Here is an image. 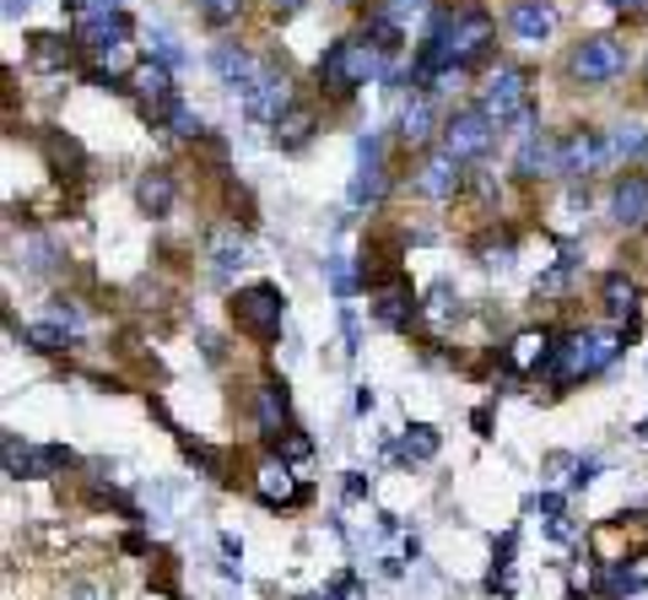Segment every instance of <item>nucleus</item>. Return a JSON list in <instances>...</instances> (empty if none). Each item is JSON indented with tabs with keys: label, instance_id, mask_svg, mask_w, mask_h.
<instances>
[{
	"label": "nucleus",
	"instance_id": "c756f323",
	"mask_svg": "<svg viewBox=\"0 0 648 600\" xmlns=\"http://www.w3.org/2000/svg\"><path fill=\"white\" fill-rule=\"evenodd\" d=\"M70 5H76L81 22H92V16H114V11H120V0H70Z\"/></svg>",
	"mask_w": 648,
	"mask_h": 600
},
{
	"label": "nucleus",
	"instance_id": "9b49d317",
	"mask_svg": "<svg viewBox=\"0 0 648 600\" xmlns=\"http://www.w3.org/2000/svg\"><path fill=\"white\" fill-rule=\"evenodd\" d=\"M76 33H81V49H87V55H114V49H125L130 44L135 27H130L125 11H114V16H92V22H81Z\"/></svg>",
	"mask_w": 648,
	"mask_h": 600
},
{
	"label": "nucleus",
	"instance_id": "bb28decb",
	"mask_svg": "<svg viewBox=\"0 0 648 600\" xmlns=\"http://www.w3.org/2000/svg\"><path fill=\"white\" fill-rule=\"evenodd\" d=\"M400 449H405L411 460H433V455H438V433L416 422V427H405V444H400Z\"/></svg>",
	"mask_w": 648,
	"mask_h": 600
},
{
	"label": "nucleus",
	"instance_id": "4be33fe9",
	"mask_svg": "<svg viewBox=\"0 0 648 600\" xmlns=\"http://www.w3.org/2000/svg\"><path fill=\"white\" fill-rule=\"evenodd\" d=\"M249 260V244H244V233H233V227H216L211 233V266L216 276H233V270Z\"/></svg>",
	"mask_w": 648,
	"mask_h": 600
},
{
	"label": "nucleus",
	"instance_id": "6ab92c4d",
	"mask_svg": "<svg viewBox=\"0 0 648 600\" xmlns=\"http://www.w3.org/2000/svg\"><path fill=\"white\" fill-rule=\"evenodd\" d=\"M644 585H648V552H638L633 563H622L616 574H605V579H600V596L622 600V596H638Z\"/></svg>",
	"mask_w": 648,
	"mask_h": 600
},
{
	"label": "nucleus",
	"instance_id": "dca6fc26",
	"mask_svg": "<svg viewBox=\"0 0 648 600\" xmlns=\"http://www.w3.org/2000/svg\"><path fill=\"white\" fill-rule=\"evenodd\" d=\"M255 487H259L265 503H303V498H309V487H298V481L287 476V460H281V466L265 460V466L255 470Z\"/></svg>",
	"mask_w": 648,
	"mask_h": 600
},
{
	"label": "nucleus",
	"instance_id": "f704fd0d",
	"mask_svg": "<svg viewBox=\"0 0 648 600\" xmlns=\"http://www.w3.org/2000/svg\"><path fill=\"white\" fill-rule=\"evenodd\" d=\"M611 11H627V16H644L648 11V0H605Z\"/></svg>",
	"mask_w": 648,
	"mask_h": 600
},
{
	"label": "nucleus",
	"instance_id": "2eb2a0df",
	"mask_svg": "<svg viewBox=\"0 0 648 600\" xmlns=\"http://www.w3.org/2000/svg\"><path fill=\"white\" fill-rule=\"evenodd\" d=\"M135 205H141L146 216H168V211H174V174H168V168L141 174V179H135Z\"/></svg>",
	"mask_w": 648,
	"mask_h": 600
},
{
	"label": "nucleus",
	"instance_id": "b1692460",
	"mask_svg": "<svg viewBox=\"0 0 648 600\" xmlns=\"http://www.w3.org/2000/svg\"><path fill=\"white\" fill-rule=\"evenodd\" d=\"M433 120H438V114H433V103H427V98L405 103V114H400V141H405V146H422V141L433 135Z\"/></svg>",
	"mask_w": 648,
	"mask_h": 600
},
{
	"label": "nucleus",
	"instance_id": "9d476101",
	"mask_svg": "<svg viewBox=\"0 0 648 600\" xmlns=\"http://www.w3.org/2000/svg\"><path fill=\"white\" fill-rule=\"evenodd\" d=\"M379 196H384V141L362 135L357 141V174H351V205H368Z\"/></svg>",
	"mask_w": 648,
	"mask_h": 600
},
{
	"label": "nucleus",
	"instance_id": "4468645a",
	"mask_svg": "<svg viewBox=\"0 0 648 600\" xmlns=\"http://www.w3.org/2000/svg\"><path fill=\"white\" fill-rule=\"evenodd\" d=\"M644 152H648V125L644 120H622V125L605 131V168L633 163V157H644Z\"/></svg>",
	"mask_w": 648,
	"mask_h": 600
},
{
	"label": "nucleus",
	"instance_id": "f8f14e48",
	"mask_svg": "<svg viewBox=\"0 0 648 600\" xmlns=\"http://www.w3.org/2000/svg\"><path fill=\"white\" fill-rule=\"evenodd\" d=\"M594 168H605V135H594V131H568L562 135V174H594Z\"/></svg>",
	"mask_w": 648,
	"mask_h": 600
},
{
	"label": "nucleus",
	"instance_id": "5701e85b",
	"mask_svg": "<svg viewBox=\"0 0 648 600\" xmlns=\"http://www.w3.org/2000/svg\"><path fill=\"white\" fill-rule=\"evenodd\" d=\"M551 352H557V341L546 331H524L514 341V368H524V374L535 368V374H540V363H551Z\"/></svg>",
	"mask_w": 648,
	"mask_h": 600
},
{
	"label": "nucleus",
	"instance_id": "ddd939ff",
	"mask_svg": "<svg viewBox=\"0 0 648 600\" xmlns=\"http://www.w3.org/2000/svg\"><path fill=\"white\" fill-rule=\"evenodd\" d=\"M611 216H616L622 227H644V222H648V179H638V174H622V179H616V190H611Z\"/></svg>",
	"mask_w": 648,
	"mask_h": 600
},
{
	"label": "nucleus",
	"instance_id": "72a5a7b5",
	"mask_svg": "<svg viewBox=\"0 0 648 600\" xmlns=\"http://www.w3.org/2000/svg\"><path fill=\"white\" fill-rule=\"evenodd\" d=\"M600 476V460H579V470H573V487H589Z\"/></svg>",
	"mask_w": 648,
	"mask_h": 600
},
{
	"label": "nucleus",
	"instance_id": "c85d7f7f",
	"mask_svg": "<svg viewBox=\"0 0 648 600\" xmlns=\"http://www.w3.org/2000/svg\"><path fill=\"white\" fill-rule=\"evenodd\" d=\"M27 341H33L38 352H60V346H70V331H65V325H33Z\"/></svg>",
	"mask_w": 648,
	"mask_h": 600
},
{
	"label": "nucleus",
	"instance_id": "a19ab883",
	"mask_svg": "<svg viewBox=\"0 0 648 600\" xmlns=\"http://www.w3.org/2000/svg\"><path fill=\"white\" fill-rule=\"evenodd\" d=\"M644 70H648V66H644Z\"/></svg>",
	"mask_w": 648,
	"mask_h": 600
},
{
	"label": "nucleus",
	"instance_id": "c9c22d12",
	"mask_svg": "<svg viewBox=\"0 0 648 600\" xmlns=\"http://www.w3.org/2000/svg\"><path fill=\"white\" fill-rule=\"evenodd\" d=\"M540 514L557 520V514H562V492H546V498H540Z\"/></svg>",
	"mask_w": 648,
	"mask_h": 600
},
{
	"label": "nucleus",
	"instance_id": "6e6552de",
	"mask_svg": "<svg viewBox=\"0 0 648 600\" xmlns=\"http://www.w3.org/2000/svg\"><path fill=\"white\" fill-rule=\"evenodd\" d=\"M514 168H518V179H557L562 174V141L546 131H529L518 141Z\"/></svg>",
	"mask_w": 648,
	"mask_h": 600
},
{
	"label": "nucleus",
	"instance_id": "1a4fd4ad",
	"mask_svg": "<svg viewBox=\"0 0 648 600\" xmlns=\"http://www.w3.org/2000/svg\"><path fill=\"white\" fill-rule=\"evenodd\" d=\"M416 190L427 200H454L465 190V163L449 157V152H427L422 168H416Z\"/></svg>",
	"mask_w": 648,
	"mask_h": 600
},
{
	"label": "nucleus",
	"instance_id": "4c0bfd02",
	"mask_svg": "<svg viewBox=\"0 0 648 600\" xmlns=\"http://www.w3.org/2000/svg\"><path fill=\"white\" fill-rule=\"evenodd\" d=\"M70 600H92V590H87V585H76V590H70Z\"/></svg>",
	"mask_w": 648,
	"mask_h": 600
},
{
	"label": "nucleus",
	"instance_id": "58836bf2",
	"mask_svg": "<svg viewBox=\"0 0 648 600\" xmlns=\"http://www.w3.org/2000/svg\"><path fill=\"white\" fill-rule=\"evenodd\" d=\"M309 600H320V596H309ZM324 600H329V596H324Z\"/></svg>",
	"mask_w": 648,
	"mask_h": 600
},
{
	"label": "nucleus",
	"instance_id": "ea45409f",
	"mask_svg": "<svg viewBox=\"0 0 648 600\" xmlns=\"http://www.w3.org/2000/svg\"><path fill=\"white\" fill-rule=\"evenodd\" d=\"M568 600H579V596H568Z\"/></svg>",
	"mask_w": 648,
	"mask_h": 600
},
{
	"label": "nucleus",
	"instance_id": "473e14b6",
	"mask_svg": "<svg viewBox=\"0 0 648 600\" xmlns=\"http://www.w3.org/2000/svg\"><path fill=\"white\" fill-rule=\"evenodd\" d=\"M152 49H157V60H163V66H179V60H185V55H179V44H174L168 33H152Z\"/></svg>",
	"mask_w": 648,
	"mask_h": 600
},
{
	"label": "nucleus",
	"instance_id": "39448f33",
	"mask_svg": "<svg viewBox=\"0 0 648 600\" xmlns=\"http://www.w3.org/2000/svg\"><path fill=\"white\" fill-rule=\"evenodd\" d=\"M568 70H573V81H583V87H605V81H616L627 70V44L611 38V33H594V38H583L579 49H573Z\"/></svg>",
	"mask_w": 648,
	"mask_h": 600
},
{
	"label": "nucleus",
	"instance_id": "a211bd4d",
	"mask_svg": "<svg viewBox=\"0 0 648 600\" xmlns=\"http://www.w3.org/2000/svg\"><path fill=\"white\" fill-rule=\"evenodd\" d=\"M509 33H514L518 44H540L551 33V11L540 0H518L514 11H509Z\"/></svg>",
	"mask_w": 648,
	"mask_h": 600
},
{
	"label": "nucleus",
	"instance_id": "aec40b11",
	"mask_svg": "<svg viewBox=\"0 0 648 600\" xmlns=\"http://www.w3.org/2000/svg\"><path fill=\"white\" fill-rule=\"evenodd\" d=\"M600 292H605V314H611L616 325H633V320H638V287H633L622 270H616V276H605V287H600Z\"/></svg>",
	"mask_w": 648,
	"mask_h": 600
},
{
	"label": "nucleus",
	"instance_id": "0eeeda50",
	"mask_svg": "<svg viewBox=\"0 0 648 600\" xmlns=\"http://www.w3.org/2000/svg\"><path fill=\"white\" fill-rule=\"evenodd\" d=\"M481 109L498 120V125H509V120H518L524 109H529V76L518 66H503L487 87H481Z\"/></svg>",
	"mask_w": 648,
	"mask_h": 600
},
{
	"label": "nucleus",
	"instance_id": "f257e3e1",
	"mask_svg": "<svg viewBox=\"0 0 648 600\" xmlns=\"http://www.w3.org/2000/svg\"><path fill=\"white\" fill-rule=\"evenodd\" d=\"M616 352H622V335L616 331H573V335L557 341V352H551L546 368H551L562 385H579V379H589V374L611 368Z\"/></svg>",
	"mask_w": 648,
	"mask_h": 600
},
{
	"label": "nucleus",
	"instance_id": "2f4dec72",
	"mask_svg": "<svg viewBox=\"0 0 648 600\" xmlns=\"http://www.w3.org/2000/svg\"><path fill=\"white\" fill-rule=\"evenodd\" d=\"M168 125H174V135H200V114H190V109L179 103V109L168 114Z\"/></svg>",
	"mask_w": 648,
	"mask_h": 600
},
{
	"label": "nucleus",
	"instance_id": "cd10ccee",
	"mask_svg": "<svg viewBox=\"0 0 648 600\" xmlns=\"http://www.w3.org/2000/svg\"><path fill=\"white\" fill-rule=\"evenodd\" d=\"M244 11V0H200V22L205 27H233Z\"/></svg>",
	"mask_w": 648,
	"mask_h": 600
},
{
	"label": "nucleus",
	"instance_id": "7c9ffc66",
	"mask_svg": "<svg viewBox=\"0 0 648 600\" xmlns=\"http://www.w3.org/2000/svg\"><path fill=\"white\" fill-rule=\"evenodd\" d=\"M411 11H422V0H379V16H389V22H405Z\"/></svg>",
	"mask_w": 648,
	"mask_h": 600
},
{
	"label": "nucleus",
	"instance_id": "f03ea898",
	"mask_svg": "<svg viewBox=\"0 0 648 600\" xmlns=\"http://www.w3.org/2000/svg\"><path fill=\"white\" fill-rule=\"evenodd\" d=\"M373 76H379V49H373L362 33H357V38H335L320 55V87H329L335 98L357 92V87L373 81Z\"/></svg>",
	"mask_w": 648,
	"mask_h": 600
},
{
	"label": "nucleus",
	"instance_id": "412c9836",
	"mask_svg": "<svg viewBox=\"0 0 648 600\" xmlns=\"http://www.w3.org/2000/svg\"><path fill=\"white\" fill-rule=\"evenodd\" d=\"M314 109H303V103H292L287 114H281V125H276V141H281V152H303L309 141H314Z\"/></svg>",
	"mask_w": 648,
	"mask_h": 600
},
{
	"label": "nucleus",
	"instance_id": "a878e982",
	"mask_svg": "<svg viewBox=\"0 0 648 600\" xmlns=\"http://www.w3.org/2000/svg\"><path fill=\"white\" fill-rule=\"evenodd\" d=\"M411 309H416V303H411V292H405V287H394V292H384V298L373 303V314H379L384 325H405V320H411Z\"/></svg>",
	"mask_w": 648,
	"mask_h": 600
},
{
	"label": "nucleus",
	"instance_id": "f3484780",
	"mask_svg": "<svg viewBox=\"0 0 648 600\" xmlns=\"http://www.w3.org/2000/svg\"><path fill=\"white\" fill-rule=\"evenodd\" d=\"M211 70H216L227 87H238V92H244V87L255 81L259 66H255V55H249V49H238V44H216V49H211Z\"/></svg>",
	"mask_w": 648,
	"mask_h": 600
},
{
	"label": "nucleus",
	"instance_id": "7ed1b4c3",
	"mask_svg": "<svg viewBox=\"0 0 648 600\" xmlns=\"http://www.w3.org/2000/svg\"><path fill=\"white\" fill-rule=\"evenodd\" d=\"M492 141H498V120H492L481 103H465V109H454L449 120H444V152H449V157H459V163L487 157V152H492Z\"/></svg>",
	"mask_w": 648,
	"mask_h": 600
},
{
	"label": "nucleus",
	"instance_id": "393cba45",
	"mask_svg": "<svg viewBox=\"0 0 648 600\" xmlns=\"http://www.w3.org/2000/svg\"><path fill=\"white\" fill-rule=\"evenodd\" d=\"M259 422H265V433L276 438L281 433V422H287V390L276 385V379H265V400H259Z\"/></svg>",
	"mask_w": 648,
	"mask_h": 600
},
{
	"label": "nucleus",
	"instance_id": "e433bc0d",
	"mask_svg": "<svg viewBox=\"0 0 648 600\" xmlns=\"http://www.w3.org/2000/svg\"><path fill=\"white\" fill-rule=\"evenodd\" d=\"M265 5H270V11H276V16H292V11H303V5H309V0H265Z\"/></svg>",
	"mask_w": 648,
	"mask_h": 600
},
{
	"label": "nucleus",
	"instance_id": "423d86ee",
	"mask_svg": "<svg viewBox=\"0 0 648 600\" xmlns=\"http://www.w3.org/2000/svg\"><path fill=\"white\" fill-rule=\"evenodd\" d=\"M287 109H292V76H287V66H259L255 81L244 87V114L255 125H281Z\"/></svg>",
	"mask_w": 648,
	"mask_h": 600
},
{
	"label": "nucleus",
	"instance_id": "20e7f679",
	"mask_svg": "<svg viewBox=\"0 0 648 600\" xmlns=\"http://www.w3.org/2000/svg\"><path fill=\"white\" fill-rule=\"evenodd\" d=\"M281 314H287V298L270 287V281H255L233 298V320L238 331H249L255 341H276L281 335Z\"/></svg>",
	"mask_w": 648,
	"mask_h": 600
}]
</instances>
